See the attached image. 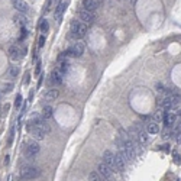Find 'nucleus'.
<instances>
[{
  "label": "nucleus",
  "mask_w": 181,
  "mask_h": 181,
  "mask_svg": "<svg viewBox=\"0 0 181 181\" xmlns=\"http://www.w3.org/2000/svg\"><path fill=\"white\" fill-rule=\"evenodd\" d=\"M87 34V25L83 23L81 20H72L71 25H70V36L74 38L75 41L80 39V38H84Z\"/></svg>",
  "instance_id": "obj_1"
},
{
  "label": "nucleus",
  "mask_w": 181,
  "mask_h": 181,
  "mask_svg": "<svg viewBox=\"0 0 181 181\" xmlns=\"http://www.w3.org/2000/svg\"><path fill=\"white\" fill-rule=\"evenodd\" d=\"M23 41H19V43H13L9 48V54H10V60L13 61H19L22 57L26 55V46H23L22 43Z\"/></svg>",
  "instance_id": "obj_2"
},
{
  "label": "nucleus",
  "mask_w": 181,
  "mask_h": 181,
  "mask_svg": "<svg viewBox=\"0 0 181 181\" xmlns=\"http://www.w3.org/2000/svg\"><path fill=\"white\" fill-rule=\"evenodd\" d=\"M31 133L34 135V138H35V139H43V138L49 133V126H48V125H46V122L43 120V122L38 123L36 126L32 128Z\"/></svg>",
  "instance_id": "obj_3"
},
{
  "label": "nucleus",
  "mask_w": 181,
  "mask_h": 181,
  "mask_svg": "<svg viewBox=\"0 0 181 181\" xmlns=\"http://www.w3.org/2000/svg\"><path fill=\"white\" fill-rule=\"evenodd\" d=\"M41 175V170L38 167H23L20 170V178L22 180H35Z\"/></svg>",
  "instance_id": "obj_4"
},
{
  "label": "nucleus",
  "mask_w": 181,
  "mask_h": 181,
  "mask_svg": "<svg viewBox=\"0 0 181 181\" xmlns=\"http://www.w3.org/2000/svg\"><path fill=\"white\" fill-rule=\"evenodd\" d=\"M70 57H74V58H80L83 54H84V45L81 42H72L71 45L68 46V49L65 51Z\"/></svg>",
  "instance_id": "obj_5"
},
{
  "label": "nucleus",
  "mask_w": 181,
  "mask_h": 181,
  "mask_svg": "<svg viewBox=\"0 0 181 181\" xmlns=\"http://www.w3.org/2000/svg\"><path fill=\"white\" fill-rule=\"evenodd\" d=\"M78 18H80V20L83 22V23H86V25H91L93 22H94V19H96V15H94V12H91V10H87V9H80V12H78Z\"/></svg>",
  "instance_id": "obj_6"
},
{
  "label": "nucleus",
  "mask_w": 181,
  "mask_h": 181,
  "mask_svg": "<svg viewBox=\"0 0 181 181\" xmlns=\"http://www.w3.org/2000/svg\"><path fill=\"white\" fill-rule=\"evenodd\" d=\"M39 144L36 142V141H29V142H26L25 145V155H26V158H34L35 155L39 154Z\"/></svg>",
  "instance_id": "obj_7"
},
{
  "label": "nucleus",
  "mask_w": 181,
  "mask_h": 181,
  "mask_svg": "<svg viewBox=\"0 0 181 181\" xmlns=\"http://www.w3.org/2000/svg\"><path fill=\"white\" fill-rule=\"evenodd\" d=\"M103 162L107 165L112 171H117V167H116V155H114L110 149L105 151V154H103Z\"/></svg>",
  "instance_id": "obj_8"
},
{
  "label": "nucleus",
  "mask_w": 181,
  "mask_h": 181,
  "mask_svg": "<svg viewBox=\"0 0 181 181\" xmlns=\"http://www.w3.org/2000/svg\"><path fill=\"white\" fill-rule=\"evenodd\" d=\"M12 6L19 12V13H23L26 15L29 12V4L26 0H12Z\"/></svg>",
  "instance_id": "obj_9"
},
{
  "label": "nucleus",
  "mask_w": 181,
  "mask_h": 181,
  "mask_svg": "<svg viewBox=\"0 0 181 181\" xmlns=\"http://www.w3.org/2000/svg\"><path fill=\"white\" fill-rule=\"evenodd\" d=\"M13 22H15V25H16V26H19V28L22 29V28H26V26H28L29 19H28L23 13H18V15H15V16H13Z\"/></svg>",
  "instance_id": "obj_10"
},
{
  "label": "nucleus",
  "mask_w": 181,
  "mask_h": 181,
  "mask_svg": "<svg viewBox=\"0 0 181 181\" xmlns=\"http://www.w3.org/2000/svg\"><path fill=\"white\" fill-rule=\"evenodd\" d=\"M97 170H99L97 173H99L103 178H106V180H110V178H112V175H113V171L109 168L105 162H100V164H99V167H97Z\"/></svg>",
  "instance_id": "obj_11"
},
{
  "label": "nucleus",
  "mask_w": 181,
  "mask_h": 181,
  "mask_svg": "<svg viewBox=\"0 0 181 181\" xmlns=\"http://www.w3.org/2000/svg\"><path fill=\"white\" fill-rule=\"evenodd\" d=\"M175 122H177V114L175 113H173V112H165L164 113V123H165L167 128L174 126Z\"/></svg>",
  "instance_id": "obj_12"
},
{
  "label": "nucleus",
  "mask_w": 181,
  "mask_h": 181,
  "mask_svg": "<svg viewBox=\"0 0 181 181\" xmlns=\"http://www.w3.org/2000/svg\"><path fill=\"white\" fill-rule=\"evenodd\" d=\"M62 78H64V74L60 71V70H54V71L51 72V83L54 84V86H58V84H61L62 83Z\"/></svg>",
  "instance_id": "obj_13"
},
{
  "label": "nucleus",
  "mask_w": 181,
  "mask_h": 181,
  "mask_svg": "<svg viewBox=\"0 0 181 181\" xmlns=\"http://www.w3.org/2000/svg\"><path fill=\"white\" fill-rule=\"evenodd\" d=\"M64 10H65V3H64V1H60V3H58V6L55 7V12H54V15H55V19H57V22H61Z\"/></svg>",
  "instance_id": "obj_14"
},
{
  "label": "nucleus",
  "mask_w": 181,
  "mask_h": 181,
  "mask_svg": "<svg viewBox=\"0 0 181 181\" xmlns=\"http://www.w3.org/2000/svg\"><path fill=\"white\" fill-rule=\"evenodd\" d=\"M135 129H136V133H138V139L142 145H145L148 142V138H146V132L139 126V125H135Z\"/></svg>",
  "instance_id": "obj_15"
},
{
  "label": "nucleus",
  "mask_w": 181,
  "mask_h": 181,
  "mask_svg": "<svg viewBox=\"0 0 181 181\" xmlns=\"http://www.w3.org/2000/svg\"><path fill=\"white\" fill-rule=\"evenodd\" d=\"M58 94H60V91H58L57 88H49V90L45 93L43 99H45L46 102H52V100H55V99L58 97Z\"/></svg>",
  "instance_id": "obj_16"
},
{
  "label": "nucleus",
  "mask_w": 181,
  "mask_h": 181,
  "mask_svg": "<svg viewBox=\"0 0 181 181\" xmlns=\"http://www.w3.org/2000/svg\"><path fill=\"white\" fill-rule=\"evenodd\" d=\"M97 6H99L97 0H83V7H84V9H87V10L94 12V10L97 9Z\"/></svg>",
  "instance_id": "obj_17"
},
{
  "label": "nucleus",
  "mask_w": 181,
  "mask_h": 181,
  "mask_svg": "<svg viewBox=\"0 0 181 181\" xmlns=\"http://www.w3.org/2000/svg\"><path fill=\"white\" fill-rule=\"evenodd\" d=\"M146 130H148V133L155 135V133H158V132H159V126H158V123H156V122H149V123H148Z\"/></svg>",
  "instance_id": "obj_18"
},
{
  "label": "nucleus",
  "mask_w": 181,
  "mask_h": 181,
  "mask_svg": "<svg viewBox=\"0 0 181 181\" xmlns=\"http://www.w3.org/2000/svg\"><path fill=\"white\" fill-rule=\"evenodd\" d=\"M57 70H60L62 74H65V72L70 70V62H68V61H58Z\"/></svg>",
  "instance_id": "obj_19"
},
{
  "label": "nucleus",
  "mask_w": 181,
  "mask_h": 181,
  "mask_svg": "<svg viewBox=\"0 0 181 181\" xmlns=\"http://www.w3.org/2000/svg\"><path fill=\"white\" fill-rule=\"evenodd\" d=\"M42 117H43L45 120L52 117V107H51V106H45V107L42 109Z\"/></svg>",
  "instance_id": "obj_20"
},
{
  "label": "nucleus",
  "mask_w": 181,
  "mask_h": 181,
  "mask_svg": "<svg viewBox=\"0 0 181 181\" xmlns=\"http://www.w3.org/2000/svg\"><path fill=\"white\" fill-rule=\"evenodd\" d=\"M7 75H9L10 78H16V77L19 75V68H18L16 65L9 67V70H7Z\"/></svg>",
  "instance_id": "obj_21"
},
{
  "label": "nucleus",
  "mask_w": 181,
  "mask_h": 181,
  "mask_svg": "<svg viewBox=\"0 0 181 181\" xmlns=\"http://www.w3.org/2000/svg\"><path fill=\"white\" fill-rule=\"evenodd\" d=\"M39 29H41L42 34H46V32H48L49 25H48V20H46V19H42V20H41V23H39Z\"/></svg>",
  "instance_id": "obj_22"
},
{
  "label": "nucleus",
  "mask_w": 181,
  "mask_h": 181,
  "mask_svg": "<svg viewBox=\"0 0 181 181\" xmlns=\"http://www.w3.org/2000/svg\"><path fill=\"white\" fill-rule=\"evenodd\" d=\"M88 178H90V181H103V177H102V175H100L99 173H96V171L90 173Z\"/></svg>",
  "instance_id": "obj_23"
},
{
  "label": "nucleus",
  "mask_w": 181,
  "mask_h": 181,
  "mask_svg": "<svg viewBox=\"0 0 181 181\" xmlns=\"http://www.w3.org/2000/svg\"><path fill=\"white\" fill-rule=\"evenodd\" d=\"M22 103H23V97H22L20 94H18V96H16V99H15V107L19 110V109L22 107Z\"/></svg>",
  "instance_id": "obj_24"
},
{
  "label": "nucleus",
  "mask_w": 181,
  "mask_h": 181,
  "mask_svg": "<svg viewBox=\"0 0 181 181\" xmlns=\"http://www.w3.org/2000/svg\"><path fill=\"white\" fill-rule=\"evenodd\" d=\"M1 91H3V93H7V94H9V93H12V91H13V84H12V83H7V84H4Z\"/></svg>",
  "instance_id": "obj_25"
},
{
  "label": "nucleus",
  "mask_w": 181,
  "mask_h": 181,
  "mask_svg": "<svg viewBox=\"0 0 181 181\" xmlns=\"http://www.w3.org/2000/svg\"><path fill=\"white\" fill-rule=\"evenodd\" d=\"M38 45H39V46H43V45H45V36H43V35H41V36H39Z\"/></svg>",
  "instance_id": "obj_26"
},
{
  "label": "nucleus",
  "mask_w": 181,
  "mask_h": 181,
  "mask_svg": "<svg viewBox=\"0 0 181 181\" xmlns=\"http://www.w3.org/2000/svg\"><path fill=\"white\" fill-rule=\"evenodd\" d=\"M41 65H42V64H41V61H38V62H36V68H35V74H36V75H39V74H41Z\"/></svg>",
  "instance_id": "obj_27"
},
{
  "label": "nucleus",
  "mask_w": 181,
  "mask_h": 181,
  "mask_svg": "<svg viewBox=\"0 0 181 181\" xmlns=\"http://www.w3.org/2000/svg\"><path fill=\"white\" fill-rule=\"evenodd\" d=\"M29 83V74H26V78H25V84Z\"/></svg>",
  "instance_id": "obj_28"
},
{
  "label": "nucleus",
  "mask_w": 181,
  "mask_h": 181,
  "mask_svg": "<svg viewBox=\"0 0 181 181\" xmlns=\"http://www.w3.org/2000/svg\"><path fill=\"white\" fill-rule=\"evenodd\" d=\"M3 94H4V93H3V91L0 90V100H1V97H3Z\"/></svg>",
  "instance_id": "obj_29"
},
{
  "label": "nucleus",
  "mask_w": 181,
  "mask_h": 181,
  "mask_svg": "<svg viewBox=\"0 0 181 181\" xmlns=\"http://www.w3.org/2000/svg\"><path fill=\"white\" fill-rule=\"evenodd\" d=\"M1 110H3V107H1V105H0V114H1Z\"/></svg>",
  "instance_id": "obj_30"
}]
</instances>
